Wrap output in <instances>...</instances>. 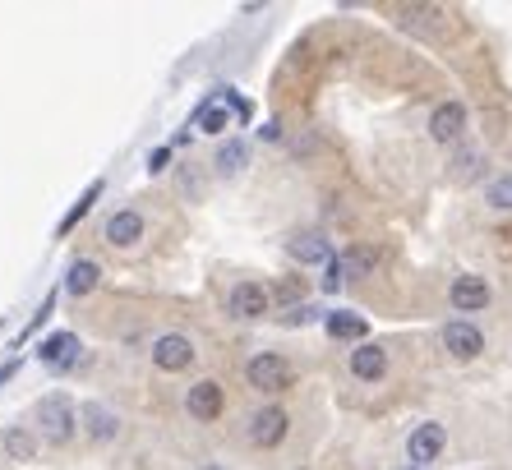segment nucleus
<instances>
[{
    "label": "nucleus",
    "mask_w": 512,
    "mask_h": 470,
    "mask_svg": "<svg viewBox=\"0 0 512 470\" xmlns=\"http://www.w3.org/2000/svg\"><path fill=\"white\" fill-rule=\"evenodd\" d=\"M37 424H42V434L51 438V443H70L74 434V406L65 392H51V397L37 401Z\"/></svg>",
    "instance_id": "f257e3e1"
},
{
    "label": "nucleus",
    "mask_w": 512,
    "mask_h": 470,
    "mask_svg": "<svg viewBox=\"0 0 512 470\" xmlns=\"http://www.w3.org/2000/svg\"><path fill=\"white\" fill-rule=\"evenodd\" d=\"M245 378H250V388H259V392H282L286 383H291V365H286L277 351H263L245 365Z\"/></svg>",
    "instance_id": "f03ea898"
},
{
    "label": "nucleus",
    "mask_w": 512,
    "mask_h": 470,
    "mask_svg": "<svg viewBox=\"0 0 512 470\" xmlns=\"http://www.w3.org/2000/svg\"><path fill=\"white\" fill-rule=\"evenodd\" d=\"M153 365L162 369V374H180V369L194 365V341L180 337V332H167V337L153 341Z\"/></svg>",
    "instance_id": "7ed1b4c3"
},
{
    "label": "nucleus",
    "mask_w": 512,
    "mask_h": 470,
    "mask_svg": "<svg viewBox=\"0 0 512 470\" xmlns=\"http://www.w3.org/2000/svg\"><path fill=\"white\" fill-rule=\"evenodd\" d=\"M443 443H448V429H443V424H434V420H429V424H420L416 434L406 438V457H411V466H420V470H425L429 461H434V457H439V452H443Z\"/></svg>",
    "instance_id": "20e7f679"
},
{
    "label": "nucleus",
    "mask_w": 512,
    "mask_h": 470,
    "mask_svg": "<svg viewBox=\"0 0 512 470\" xmlns=\"http://www.w3.org/2000/svg\"><path fill=\"white\" fill-rule=\"evenodd\" d=\"M443 346H448V355H453V360H476V355L485 351V337H480L476 323L453 318V323L443 328Z\"/></svg>",
    "instance_id": "39448f33"
},
{
    "label": "nucleus",
    "mask_w": 512,
    "mask_h": 470,
    "mask_svg": "<svg viewBox=\"0 0 512 470\" xmlns=\"http://www.w3.org/2000/svg\"><path fill=\"white\" fill-rule=\"evenodd\" d=\"M268 305H273V295H268V286H259V282H236L227 295V309L236 318H263Z\"/></svg>",
    "instance_id": "423d86ee"
},
{
    "label": "nucleus",
    "mask_w": 512,
    "mask_h": 470,
    "mask_svg": "<svg viewBox=\"0 0 512 470\" xmlns=\"http://www.w3.org/2000/svg\"><path fill=\"white\" fill-rule=\"evenodd\" d=\"M79 351H84V346H79V337H74V332H51L47 341H42V365L51 369V374H65V369H74V360H79Z\"/></svg>",
    "instance_id": "0eeeda50"
},
{
    "label": "nucleus",
    "mask_w": 512,
    "mask_h": 470,
    "mask_svg": "<svg viewBox=\"0 0 512 470\" xmlns=\"http://www.w3.org/2000/svg\"><path fill=\"white\" fill-rule=\"evenodd\" d=\"M185 411L194 415V420H217L222 415V383H213V378H199L190 392H185Z\"/></svg>",
    "instance_id": "6e6552de"
},
{
    "label": "nucleus",
    "mask_w": 512,
    "mask_h": 470,
    "mask_svg": "<svg viewBox=\"0 0 512 470\" xmlns=\"http://www.w3.org/2000/svg\"><path fill=\"white\" fill-rule=\"evenodd\" d=\"M462 130H466V106L462 102L434 106V116H429V139H434V143H453V139H462Z\"/></svg>",
    "instance_id": "1a4fd4ad"
},
{
    "label": "nucleus",
    "mask_w": 512,
    "mask_h": 470,
    "mask_svg": "<svg viewBox=\"0 0 512 470\" xmlns=\"http://www.w3.org/2000/svg\"><path fill=\"white\" fill-rule=\"evenodd\" d=\"M286 438V411L282 406H263L250 420V443L254 447H277Z\"/></svg>",
    "instance_id": "9d476101"
},
{
    "label": "nucleus",
    "mask_w": 512,
    "mask_h": 470,
    "mask_svg": "<svg viewBox=\"0 0 512 470\" xmlns=\"http://www.w3.org/2000/svg\"><path fill=\"white\" fill-rule=\"evenodd\" d=\"M448 300H453V309L457 314H476V309H485L489 305V286H485V277H457L453 282V291H448Z\"/></svg>",
    "instance_id": "9b49d317"
},
{
    "label": "nucleus",
    "mask_w": 512,
    "mask_h": 470,
    "mask_svg": "<svg viewBox=\"0 0 512 470\" xmlns=\"http://www.w3.org/2000/svg\"><path fill=\"white\" fill-rule=\"evenodd\" d=\"M351 374L365 378V383H379V378L388 374V351L374 346V341H360L356 351H351Z\"/></svg>",
    "instance_id": "f8f14e48"
},
{
    "label": "nucleus",
    "mask_w": 512,
    "mask_h": 470,
    "mask_svg": "<svg viewBox=\"0 0 512 470\" xmlns=\"http://www.w3.org/2000/svg\"><path fill=\"white\" fill-rule=\"evenodd\" d=\"M286 254H291L296 263H333V245H328L319 231L291 235V240H286Z\"/></svg>",
    "instance_id": "ddd939ff"
},
{
    "label": "nucleus",
    "mask_w": 512,
    "mask_h": 470,
    "mask_svg": "<svg viewBox=\"0 0 512 470\" xmlns=\"http://www.w3.org/2000/svg\"><path fill=\"white\" fill-rule=\"evenodd\" d=\"M139 235H143V217L134 208H120V212H111V222H107V240L116 249H130V245H139Z\"/></svg>",
    "instance_id": "4468645a"
},
{
    "label": "nucleus",
    "mask_w": 512,
    "mask_h": 470,
    "mask_svg": "<svg viewBox=\"0 0 512 470\" xmlns=\"http://www.w3.org/2000/svg\"><path fill=\"white\" fill-rule=\"evenodd\" d=\"M84 429L93 434V443H111V438L120 434V415L111 411V406H97V401H88V406H84Z\"/></svg>",
    "instance_id": "2eb2a0df"
},
{
    "label": "nucleus",
    "mask_w": 512,
    "mask_h": 470,
    "mask_svg": "<svg viewBox=\"0 0 512 470\" xmlns=\"http://www.w3.org/2000/svg\"><path fill=\"white\" fill-rule=\"evenodd\" d=\"M323 328H328L333 341H360L370 332V323L360 314H351V309H333V314H323Z\"/></svg>",
    "instance_id": "dca6fc26"
},
{
    "label": "nucleus",
    "mask_w": 512,
    "mask_h": 470,
    "mask_svg": "<svg viewBox=\"0 0 512 470\" xmlns=\"http://www.w3.org/2000/svg\"><path fill=\"white\" fill-rule=\"evenodd\" d=\"M97 282H102V268H97L93 259H79L70 272H65V291H70V295H88V291H97Z\"/></svg>",
    "instance_id": "f3484780"
},
{
    "label": "nucleus",
    "mask_w": 512,
    "mask_h": 470,
    "mask_svg": "<svg viewBox=\"0 0 512 470\" xmlns=\"http://www.w3.org/2000/svg\"><path fill=\"white\" fill-rule=\"evenodd\" d=\"M227 111H231V106L213 93V102H203L199 111H194V130H199V134H217L222 125H227Z\"/></svg>",
    "instance_id": "a211bd4d"
},
{
    "label": "nucleus",
    "mask_w": 512,
    "mask_h": 470,
    "mask_svg": "<svg viewBox=\"0 0 512 470\" xmlns=\"http://www.w3.org/2000/svg\"><path fill=\"white\" fill-rule=\"evenodd\" d=\"M97 199H102V180H97V185H88V189H84V199H79L70 212H65V217H60V235H70L74 226L84 222V217H88V208H93Z\"/></svg>",
    "instance_id": "6ab92c4d"
},
{
    "label": "nucleus",
    "mask_w": 512,
    "mask_h": 470,
    "mask_svg": "<svg viewBox=\"0 0 512 470\" xmlns=\"http://www.w3.org/2000/svg\"><path fill=\"white\" fill-rule=\"evenodd\" d=\"M5 452H10L14 461H33L37 457V438L14 424V429H5Z\"/></svg>",
    "instance_id": "aec40b11"
},
{
    "label": "nucleus",
    "mask_w": 512,
    "mask_h": 470,
    "mask_svg": "<svg viewBox=\"0 0 512 470\" xmlns=\"http://www.w3.org/2000/svg\"><path fill=\"white\" fill-rule=\"evenodd\" d=\"M342 268H346V277H365V272L374 268V249H346Z\"/></svg>",
    "instance_id": "412c9836"
},
{
    "label": "nucleus",
    "mask_w": 512,
    "mask_h": 470,
    "mask_svg": "<svg viewBox=\"0 0 512 470\" xmlns=\"http://www.w3.org/2000/svg\"><path fill=\"white\" fill-rule=\"evenodd\" d=\"M485 199H489V208L508 212V208H512V176H499V180H494V185L485 189Z\"/></svg>",
    "instance_id": "4be33fe9"
},
{
    "label": "nucleus",
    "mask_w": 512,
    "mask_h": 470,
    "mask_svg": "<svg viewBox=\"0 0 512 470\" xmlns=\"http://www.w3.org/2000/svg\"><path fill=\"white\" fill-rule=\"evenodd\" d=\"M217 97H222V102H227V106H231V116H236V120H240V125H245V120H250V116H254V106H250V102H245V97H240V93H231V88H217Z\"/></svg>",
    "instance_id": "5701e85b"
},
{
    "label": "nucleus",
    "mask_w": 512,
    "mask_h": 470,
    "mask_svg": "<svg viewBox=\"0 0 512 470\" xmlns=\"http://www.w3.org/2000/svg\"><path fill=\"white\" fill-rule=\"evenodd\" d=\"M314 318H319V309H314V305H291L282 314V323H286V328H305V323H314Z\"/></svg>",
    "instance_id": "b1692460"
},
{
    "label": "nucleus",
    "mask_w": 512,
    "mask_h": 470,
    "mask_svg": "<svg viewBox=\"0 0 512 470\" xmlns=\"http://www.w3.org/2000/svg\"><path fill=\"white\" fill-rule=\"evenodd\" d=\"M342 286H346V268H342V259H333V263H328V272H323V291L337 295Z\"/></svg>",
    "instance_id": "393cba45"
},
{
    "label": "nucleus",
    "mask_w": 512,
    "mask_h": 470,
    "mask_svg": "<svg viewBox=\"0 0 512 470\" xmlns=\"http://www.w3.org/2000/svg\"><path fill=\"white\" fill-rule=\"evenodd\" d=\"M240 162H245V143H227V148L217 153V166H222V171H236Z\"/></svg>",
    "instance_id": "a878e982"
},
{
    "label": "nucleus",
    "mask_w": 512,
    "mask_h": 470,
    "mask_svg": "<svg viewBox=\"0 0 512 470\" xmlns=\"http://www.w3.org/2000/svg\"><path fill=\"white\" fill-rule=\"evenodd\" d=\"M167 162H171V148H157V153L148 157V171H167Z\"/></svg>",
    "instance_id": "bb28decb"
},
{
    "label": "nucleus",
    "mask_w": 512,
    "mask_h": 470,
    "mask_svg": "<svg viewBox=\"0 0 512 470\" xmlns=\"http://www.w3.org/2000/svg\"><path fill=\"white\" fill-rule=\"evenodd\" d=\"M203 470H222V466H203Z\"/></svg>",
    "instance_id": "cd10ccee"
},
{
    "label": "nucleus",
    "mask_w": 512,
    "mask_h": 470,
    "mask_svg": "<svg viewBox=\"0 0 512 470\" xmlns=\"http://www.w3.org/2000/svg\"><path fill=\"white\" fill-rule=\"evenodd\" d=\"M402 470H420V466H402Z\"/></svg>",
    "instance_id": "c85d7f7f"
}]
</instances>
